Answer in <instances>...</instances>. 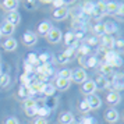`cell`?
Returning a JSON list of instances; mask_svg holds the SVG:
<instances>
[{"mask_svg":"<svg viewBox=\"0 0 124 124\" xmlns=\"http://www.w3.org/2000/svg\"><path fill=\"white\" fill-rule=\"evenodd\" d=\"M34 124H47V120L46 118H42V117H38L34 121Z\"/></svg>","mask_w":124,"mask_h":124,"instance_id":"cell-54","label":"cell"},{"mask_svg":"<svg viewBox=\"0 0 124 124\" xmlns=\"http://www.w3.org/2000/svg\"><path fill=\"white\" fill-rule=\"evenodd\" d=\"M68 11L67 7H62V8H56L54 11H53V18L56 20V21H63V20H66L68 17Z\"/></svg>","mask_w":124,"mask_h":124,"instance_id":"cell-13","label":"cell"},{"mask_svg":"<svg viewBox=\"0 0 124 124\" xmlns=\"http://www.w3.org/2000/svg\"><path fill=\"white\" fill-rule=\"evenodd\" d=\"M25 8L34 10V8H36V3H35V1H27V3H25Z\"/></svg>","mask_w":124,"mask_h":124,"instance_id":"cell-53","label":"cell"},{"mask_svg":"<svg viewBox=\"0 0 124 124\" xmlns=\"http://www.w3.org/2000/svg\"><path fill=\"white\" fill-rule=\"evenodd\" d=\"M52 4H53L54 8H62V7H64L67 3H66V1H63V0H54V1H52Z\"/></svg>","mask_w":124,"mask_h":124,"instance_id":"cell-49","label":"cell"},{"mask_svg":"<svg viewBox=\"0 0 124 124\" xmlns=\"http://www.w3.org/2000/svg\"><path fill=\"white\" fill-rule=\"evenodd\" d=\"M93 34H95V36H102V35H105V27H103V24L102 23H96L95 25H93Z\"/></svg>","mask_w":124,"mask_h":124,"instance_id":"cell-31","label":"cell"},{"mask_svg":"<svg viewBox=\"0 0 124 124\" xmlns=\"http://www.w3.org/2000/svg\"><path fill=\"white\" fill-rule=\"evenodd\" d=\"M0 38H1V34H0Z\"/></svg>","mask_w":124,"mask_h":124,"instance_id":"cell-58","label":"cell"},{"mask_svg":"<svg viewBox=\"0 0 124 124\" xmlns=\"http://www.w3.org/2000/svg\"><path fill=\"white\" fill-rule=\"evenodd\" d=\"M54 92H56V88H54V85H53V84H50V82H46V84L42 85L40 93H43L45 96H47V98L54 96Z\"/></svg>","mask_w":124,"mask_h":124,"instance_id":"cell-17","label":"cell"},{"mask_svg":"<svg viewBox=\"0 0 124 124\" xmlns=\"http://www.w3.org/2000/svg\"><path fill=\"white\" fill-rule=\"evenodd\" d=\"M14 29H16L14 25H11V24H8V23L4 21V24L0 27V34L4 35V36H11V35L14 34Z\"/></svg>","mask_w":124,"mask_h":124,"instance_id":"cell-20","label":"cell"},{"mask_svg":"<svg viewBox=\"0 0 124 124\" xmlns=\"http://www.w3.org/2000/svg\"><path fill=\"white\" fill-rule=\"evenodd\" d=\"M106 16V1H98L95 3V7H93V17L95 18H102Z\"/></svg>","mask_w":124,"mask_h":124,"instance_id":"cell-6","label":"cell"},{"mask_svg":"<svg viewBox=\"0 0 124 124\" xmlns=\"http://www.w3.org/2000/svg\"><path fill=\"white\" fill-rule=\"evenodd\" d=\"M3 124H20V121H18L17 117L11 116V117H7L6 120H4V123H3Z\"/></svg>","mask_w":124,"mask_h":124,"instance_id":"cell-51","label":"cell"},{"mask_svg":"<svg viewBox=\"0 0 124 124\" xmlns=\"http://www.w3.org/2000/svg\"><path fill=\"white\" fill-rule=\"evenodd\" d=\"M23 105H24V109H28V107H35V106H36V101H35L34 98H27V99H24Z\"/></svg>","mask_w":124,"mask_h":124,"instance_id":"cell-40","label":"cell"},{"mask_svg":"<svg viewBox=\"0 0 124 124\" xmlns=\"http://www.w3.org/2000/svg\"><path fill=\"white\" fill-rule=\"evenodd\" d=\"M103 27H105V35H109V36L118 31L117 25H116L114 23H112V21H107V23H105V24H103Z\"/></svg>","mask_w":124,"mask_h":124,"instance_id":"cell-25","label":"cell"},{"mask_svg":"<svg viewBox=\"0 0 124 124\" xmlns=\"http://www.w3.org/2000/svg\"><path fill=\"white\" fill-rule=\"evenodd\" d=\"M17 40L14 39V38H7L6 42L3 43V49L7 52H13V50H16L17 49Z\"/></svg>","mask_w":124,"mask_h":124,"instance_id":"cell-23","label":"cell"},{"mask_svg":"<svg viewBox=\"0 0 124 124\" xmlns=\"http://www.w3.org/2000/svg\"><path fill=\"white\" fill-rule=\"evenodd\" d=\"M57 103H59V99L54 98V96H50V98L45 99V106L47 107V109H50V110H53V109L57 106Z\"/></svg>","mask_w":124,"mask_h":124,"instance_id":"cell-29","label":"cell"},{"mask_svg":"<svg viewBox=\"0 0 124 124\" xmlns=\"http://www.w3.org/2000/svg\"><path fill=\"white\" fill-rule=\"evenodd\" d=\"M63 53H64L68 59H71V57H74V54H75V49H74V47H67Z\"/></svg>","mask_w":124,"mask_h":124,"instance_id":"cell-50","label":"cell"},{"mask_svg":"<svg viewBox=\"0 0 124 124\" xmlns=\"http://www.w3.org/2000/svg\"><path fill=\"white\" fill-rule=\"evenodd\" d=\"M99 39H101V47L102 49H105L106 52L113 50V47H114V38L109 36V35H102Z\"/></svg>","mask_w":124,"mask_h":124,"instance_id":"cell-5","label":"cell"},{"mask_svg":"<svg viewBox=\"0 0 124 124\" xmlns=\"http://www.w3.org/2000/svg\"><path fill=\"white\" fill-rule=\"evenodd\" d=\"M107 88H110V92L112 91H114V92L124 91V75L123 74H114V79L107 85Z\"/></svg>","mask_w":124,"mask_h":124,"instance_id":"cell-1","label":"cell"},{"mask_svg":"<svg viewBox=\"0 0 124 124\" xmlns=\"http://www.w3.org/2000/svg\"><path fill=\"white\" fill-rule=\"evenodd\" d=\"M123 118H124V112H123Z\"/></svg>","mask_w":124,"mask_h":124,"instance_id":"cell-57","label":"cell"},{"mask_svg":"<svg viewBox=\"0 0 124 124\" xmlns=\"http://www.w3.org/2000/svg\"><path fill=\"white\" fill-rule=\"evenodd\" d=\"M123 63L124 62H123V59H121V56H118V54H117V56L114 57V60L110 63V66H112L113 68H114V67H121V66H123Z\"/></svg>","mask_w":124,"mask_h":124,"instance_id":"cell-43","label":"cell"},{"mask_svg":"<svg viewBox=\"0 0 124 124\" xmlns=\"http://www.w3.org/2000/svg\"><path fill=\"white\" fill-rule=\"evenodd\" d=\"M85 101H86V103L89 105L91 110H96V109H99V107L102 106V99L96 95V93H92V95L85 96Z\"/></svg>","mask_w":124,"mask_h":124,"instance_id":"cell-4","label":"cell"},{"mask_svg":"<svg viewBox=\"0 0 124 124\" xmlns=\"http://www.w3.org/2000/svg\"><path fill=\"white\" fill-rule=\"evenodd\" d=\"M93 82H95L96 89H106L107 85H109L106 77H103V75H101V74H98V75H96V78L93 79Z\"/></svg>","mask_w":124,"mask_h":124,"instance_id":"cell-18","label":"cell"},{"mask_svg":"<svg viewBox=\"0 0 124 124\" xmlns=\"http://www.w3.org/2000/svg\"><path fill=\"white\" fill-rule=\"evenodd\" d=\"M99 71H101V75H103V77H109V75L114 74V68H113L110 64H107V63H102L101 67H99Z\"/></svg>","mask_w":124,"mask_h":124,"instance_id":"cell-22","label":"cell"},{"mask_svg":"<svg viewBox=\"0 0 124 124\" xmlns=\"http://www.w3.org/2000/svg\"><path fill=\"white\" fill-rule=\"evenodd\" d=\"M120 7V3L116 1H107L106 3V14H116Z\"/></svg>","mask_w":124,"mask_h":124,"instance_id":"cell-27","label":"cell"},{"mask_svg":"<svg viewBox=\"0 0 124 124\" xmlns=\"http://www.w3.org/2000/svg\"><path fill=\"white\" fill-rule=\"evenodd\" d=\"M81 91H82V93H84L85 96L95 93L96 86H95V82H93V79H86L84 84H82V86H81Z\"/></svg>","mask_w":124,"mask_h":124,"instance_id":"cell-8","label":"cell"},{"mask_svg":"<svg viewBox=\"0 0 124 124\" xmlns=\"http://www.w3.org/2000/svg\"><path fill=\"white\" fill-rule=\"evenodd\" d=\"M42 85L40 82H38V81H34L32 84L28 86V91H29V96L32 98V96L35 95V93H40V89H42Z\"/></svg>","mask_w":124,"mask_h":124,"instance_id":"cell-26","label":"cell"},{"mask_svg":"<svg viewBox=\"0 0 124 124\" xmlns=\"http://www.w3.org/2000/svg\"><path fill=\"white\" fill-rule=\"evenodd\" d=\"M116 56H117V53H116L114 50H109V52H106V53L103 54V59L106 60L105 63H107V64H110V63H112L113 60H114V57H116Z\"/></svg>","mask_w":124,"mask_h":124,"instance_id":"cell-36","label":"cell"},{"mask_svg":"<svg viewBox=\"0 0 124 124\" xmlns=\"http://www.w3.org/2000/svg\"><path fill=\"white\" fill-rule=\"evenodd\" d=\"M50 112H52L50 109H47L46 106H43V107H40V109L36 110V116H40L42 118H45L46 116H49V114H50Z\"/></svg>","mask_w":124,"mask_h":124,"instance_id":"cell-38","label":"cell"},{"mask_svg":"<svg viewBox=\"0 0 124 124\" xmlns=\"http://www.w3.org/2000/svg\"><path fill=\"white\" fill-rule=\"evenodd\" d=\"M70 62V59H68L64 53H59L57 54V63L59 64H66V63H68Z\"/></svg>","mask_w":124,"mask_h":124,"instance_id":"cell-44","label":"cell"},{"mask_svg":"<svg viewBox=\"0 0 124 124\" xmlns=\"http://www.w3.org/2000/svg\"><path fill=\"white\" fill-rule=\"evenodd\" d=\"M59 77H60V78L70 79V81H71V77H73V70H70V68H63V70L59 71Z\"/></svg>","mask_w":124,"mask_h":124,"instance_id":"cell-33","label":"cell"},{"mask_svg":"<svg viewBox=\"0 0 124 124\" xmlns=\"http://www.w3.org/2000/svg\"><path fill=\"white\" fill-rule=\"evenodd\" d=\"M114 16H116V18L118 21H124V3H120V7H118L117 13Z\"/></svg>","mask_w":124,"mask_h":124,"instance_id":"cell-41","label":"cell"},{"mask_svg":"<svg viewBox=\"0 0 124 124\" xmlns=\"http://www.w3.org/2000/svg\"><path fill=\"white\" fill-rule=\"evenodd\" d=\"M45 36H46V40H47L49 43H53V45L59 43V42L63 39V34L59 28H52Z\"/></svg>","mask_w":124,"mask_h":124,"instance_id":"cell-2","label":"cell"},{"mask_svg":"<svg viewBox=\"0 0 124 124\" xmlns=\"http://www.w3.org/2000/svg\"><path fill=\"white\" fill-rule=\"evenodd\" d=\"M79 112L81 113H88V112H91V107H89V105L86 103V101H81L79 102Z\"/></svg>","mask_w":124,"mask_h":124,"instance_id":"cell-42","label":"cell"},{"mask_svg":"<svg viewBox=\"0 0 124 124\" xmlns=\"http://www.w3.org/2000/svg\"><path fill=\"white\" fill-rule=\"evenodd\" d=\"M74 121V114L71 112H63L59 116V123L60 124H71Z\"/></svg>","mask_w":124,"mask_h":124,"instance_id":"cell-19","label":"cell"},{"mask_svg":"<svg viewBox=\"0 0 124 124\" xmlns=\"http://www.w3.org/2000/svg\"><path fill=\"white\" fill-rule=\"evenodd\" d=\"M105 118H106L107 123H116L118 120V112L114 107H110V109H107L106 113H105Z\"/></svg>","mask_w":124,"mask_h":124,"instance_id":"cell-15","label":"cell"},{"mask_svg":"<svg viewBox=\"0 0 124 124\" xmlns=\"http://www.w3.org/2000/svg\"><path fill=\"white\" fill-rule=\"evenodd\" d=\"M70 79H64V78H60V77H57L56 81H54V88L59 91H66L70 88Z\"/></svg>","mask_w":124,"mask_h":124,"instance_id":"cell-16","label":"cell"},{"mask_svg":"<svg viewBox=\"0 0 124 124\" xmlns=\"http://www.w3.org/2000/svg\"><path fill=\"white\" fill-rule=\"evenodd\" d=\"M98 43H99V38H98V36H91V38L86 39V43H85V45L91 47V46H95V45H98Z\"/></svg>","mask_w":124,"mask_h":124,"instance_id":"cell-45","label":"cell"},{"mask_svg":"<svg viewBox=\"0 0 124 124\" xmlns=\"http://www.w3.org/2000/svg\"><path fill=\"white\" fill-rule=\"evenodd\" d=\"M27 63H29V64H32L34 67H38L40 63H39V60H38V56L35 54V53H29L28 56H27V60H25Z\"/></svg>","mask_w":124,"mask_h":124,"instance_id":"cell-32","label":"cell"},{"mask_svg":"<svg viewBox=\"0 0 124 124\" xmlns=\"http://www.w3.org/2000/svg\"><path fill=\"white\" fill-rule=\"evenodd\" d=\"M93 7H95V3H92V1H85L82 7H81V13L85 14L86 17H89V16H93Z\"/></svg>","mask_w":124,"mask_h":124,"instance_id":"cell-21","label":"cell"},{"mask_svg":"<svg viewBox=\"0 0 124 124\" xmlns=\"http://www.w3.org/2000/svg\"><path fill=\"white\" fill-rule=\"evenodd\" d=\"M98 57L96 56H89V57H86V59H84V66L85 67H88V68H93L98 66Z\"/></svg>","mask_w":124,"mask_h":124,"instance_id":"cell-28","label":"cell"},{"mask_svg":"<svg viewBox=\"0 0 124 124\" xmlns=\"http://www.w3.org/2000/svg\"><path fill=\"white\" fill-rule=\"evenodd\" d=\"M24 110H25V116H28V117L36 116V109L35 107H28V109H24Z\"/></svg>","mask_w":124,"mask_h":124,"instance_id":"cell-48","label":"cell"},{"mask_svg":"<svg viewBox=\"0 0 124 124\" xmlns=\"http://www.w3.org/2000/svg\"><path fill=\"white\" fill-rule=\"evenodd\" d=\"M78 124H96V120L93 117H84L81 118V121Z\"/></svg>","mask_w":124,"mask_h":124,"instance_id":"cell-47","label":"cell"},{"mask_svg":"<svg viewBox=\"0 0 124 124\" xmlns=\"http://www.w3.org/2000/svg\"><path fill=\"white\" fill-rule=\"evenodd\" d=\"M52 28H53V27H52L50 21H42V23L38 25V34L39 35H46Z\"/></svg>","mask_w":124,"mask_h":124,"instance_id":"cell-24","label":"cell"},{"mask_svg":"<svg viewBox=\"0 0 124 124\" xmlns=\"http://www.w3.org/2000/svg\"><path fill=\"white\" fill-rule=\"evenodd\" d=\"M71 124H78V123H75V121H73V123H71Z\"/></svg>","mask_w":124,"mask_h":124,"instance_id":"cell-55","label":"cell"},{"mask_svg":"<svg viewBox=\"0 0 124 124\" xmlns=\"http://www.w3.org/2000/svg\"><path fill=\"white\" fill-rule=\"evenodd\" d=\"M10 81H11L10 74H7V73H1L0 74V86H1V88H6L7 85L10 84Z\"/></svg>","mask_w":124,"mask_h":124,"instance_id":"cell-30","label":"cell"},{"mask_svg":"<svg viewBox=\"0 0 124 124\" xmlns=\"http://www.w3.org/2000/svg\"><path fill=\"white\" fill-rule=\"evenodd\" d=\"M73 34H74L75 39L78 40V42H79V40H82V39H84V36H85V32H84V31H75V32H73Z\"/></svg>","mask_w":124,"mask_h":124,"instance_id":"cell-52","label":"cell"},{"mask_svg":"<svg viewBox=\"0 0 124 124\" xmlns=\"http://www.w3.org/2000/svg\"><path fill=\"white\" fill-rule=\"evenodd\" d=\"M114 52L116 53H124V39H117V40H114Z\"/></svg>","mask_w":124,"mask_h":124,"instance_id":"cell-34","label":"cell"},{"mask_svg":"<svg viewBox=\"0 0 124 124\" xmlns=\"http://www.w3.org/2000/svg\"><path fill=\"white\" fill-rule=\"evenodd\" d=\"M53 68L50 67V64L49 63H46V64H39L38 67H36V74H43V75H46L47 78L50 77V75H53Z\"/></svg>","mask_w":124,"mask_h":124,"instance_id":"cell-14","label":"cell"},{"mask_svg":"<svg viewBox=\"0 0 124 124\" xmlns=\"http://www.w3.org/2000/svg\"><path fill=\"white\" fill-rule=\"evenodd\" d=\"M121 74H123V75H124V70H123V73H121Z\"/></svg>","mask_w":124,"mask_h":124,"instance_id":"cell-56","label":"cell"},{"mask_svg":"<svg viewBox=\"0 0 124 124\" xmlns=\"http://www.w3.org/2000/svg\"><path fill=\"white\" fill-rule=\"evenodd\" d=\"M71 79H73L74 82H77V84H84L85 81L88 79V74H86V71H85V68L79 67L77 68V70H73V77H71Z\"/></svg>","mask_w":124,"mask_h":124,"instance_id":"cell-3","label":"cell"},{"mask_svg":"<svg viewBox=\"0 0 124 124\" xmlns=\"http://www.w3.org/2000/svg\"><path fill=\"white\" fill-rule=\"evenodd\" d=\"M1 8L3 10H6V11H17L18 6H20V1L17 0H4V1H1Z\"/></svg>","mask_w":124,"mask_h":124,"instance_id":"cell-10","label":"cell"},{"mask_svg":"<svg viewBox=\"0 0 124 124\" xmlns=\"http://www.w3.org/2000/svg\"><path fill=\"white\" fill-rule=\"evenodd\" d=\"M63 39H64V43L67 47H74V49H77L78 47V40L75 39V36H74L73 32H66V34L63 35Z\"/></svg>","mask_w":124,"mask_h":124,"instance_id":"cell-9","label":"cell"},{"mask_svg":"<svg viewBox=\"0 0 124 124\" xmlns=\"http://www.w3.org/2000/svg\"><path fill=\"white\" fill-rule=\"evenodd\" d=\"M23 42L25 46H34L36 42H38V36L35 32L32 31H27L25 34L23 35Z\"/></svg>","mask_w":124,"mask_h":124,"instance_id":"cell-7","label":"cell"},{"mask_svg":"<svg viewBox=\"0 0 124 124\" xmlns=\"http://www.w3.org/2000/svg\"><path fill=\"white\" fill-rule=\"evenodd\" d=\"M106 102L110 105V106H116V105H118V103L121 102V95H120L118 92L112 91V92H109V93H107Z\"/></svg>","mask_w":124,"mask_h":124,"instance_id":"cell-12","label":"cell"},{"mask_svg":"<svg viewBox=\"0 0 124 124\" xmlns=\"http://www.w3.org/2000/svg\"><path fill=\"white\" fill-rule=\"evenodd\" d=\"M18 96L21 98V99H27V98H31L29 96V91H28V86H20L18 88Z\"/></svg>","mask_w":124,"mask_h":124,"instance_id":"cell-37","label":"cell"},{"mask_svg":"<svg viewBox=\"0 0 124 124\" xmlns=\"http://www.w3.org/2000/svg\"><path fill=\"white\" fill-rule=\"evenodd\" d=\"M49 59H50V54H47V53H42V54L38 56V60H39V63H42V64L49 63Z\"/></svg>","mask_w":124,"mask_h":124,"instance_id":"cell-46","label":"cell"},{"mask_svg":"<svg viewBox=\"0 0 124 124\" xmlns=\"http://www.w3.org/2000/svg\"><path fill=\"white\" fill-rule=\"evenodd\" d=\"M77 50H78L79 56L84 57V56H88V54L91 53V47L89 46H86V45H79L78 47H77Z\"/></svg>","mask_w":124,"mask_h":124,"instance_id":"cell-35","label":"cell"},{"mask_svg":"<svg viewBox=\"0 0 124 124\" xmlns=\"http://www.w3.org/2000/svg\"><path fill=\"white\" fill-rule=\"evenodd\" d=\"M24 73L25 74H35L36 73V67H34L32 64L24 62Z\"/></svg>","mask_w":124,"mask_h":124,"instance_id":"cell-39","label":"cell"},{"mask_svg":"<svg viewBox=\"0 0 124 124\" xmlns=\"http://www.w3.org/2000/svg\"><path fill=\"white\" fill-rule=\"evenodd\" d=\"M6 23L11 24V25H18V24L21 23V16H20V13L18 11H10L7 13L6 16Z\"/></svg>","mask_w":124,"mask_h":124,"instance_id":"cell-11","label":"cell"}]
</instances>
